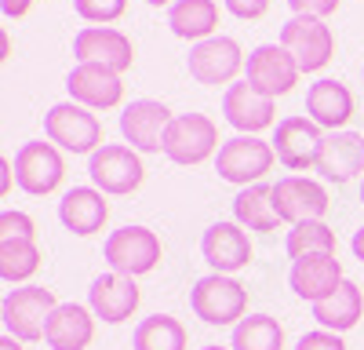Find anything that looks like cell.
I'll use <instances>...</instances> for the list:
<instances>
[{
	"mask_svg": "<svg viewBox=\"0 0 364 350\" xmlns=\"http://www.w3.org/2000/svg\"><path fill=\"white\" fill-rule=\"evenodd\" d=\"M233 223L255 233H273L281 226V216L273 208V183H255L245 186L233 197Z\"/></svg>",
	"mask_w": 364,
	"mask_h": 350,
	"instance_id": "4316f807",
	"label": "cell"
},
{
	"mask_svg": "<svg viewBox=\"0 0 364 350\" xmlns=\"http://www.w3.org/2000/svg\"><path fill=\"white\" fill-rule=\"evenodd\" d=\"M364 317V292L357 281H343L336 296L314 303V321L328 332H350Z\"/></svg>",
	"mask_w": 364,
	"mask_h": 350,
	"instance_id": "484cf974",
	"label": "cell"
},
{
	"mask_svg": "<svg viewBox=\"0 0 364 350\" xmlns=\"http://www.w3.org/2000/svg\"><path fill=\"white\" fill-rule=\"evenodd\" d=\"M273 161H277L273 142H266L259 135H233L223 142V150L215 157V171H219V179L245 190V186L262 183V175L273 168Z\"/></svg>",
	"mask_w": 364,
	"mask_h": 350,
	"instance_id": "52a82bcc",
	"label": "cell"
},
{
	"mask_svg": "<svg viewBox=\"0 0 364 350\" xmlns=\"http://www.w3.org/2000/svg\"><path fill=\"white\" fill-rule=\"evenodd\" d=\"M353 110H357V99L343 80L321 77L306 88V117L324 132H346Z\"/></svg>",
	"mask_w": 364,
	"mask_h": 350,
	"instance_id": "7402d4cb",
	"label": "cell"
},
{
	"mask_svg": "<svg viewBox=\"0 0 364 350\" xmlns=\"http://www.w3.org/2000/svg\"><path fill=\"white\" fill-rule=\"evenodd\" d=\"M95 314L84 303H58L55 314L48 317L44 343L51 350H87L95 339Z\"/></svg>",
	"mask_w": 364,
	"mask_h": 350,
	"instance_id": "cb8c5ba5",
	"label": "cell"
},
{
	"mask_svg": "<svg viewBox=\"0 0 364 350\" xmlns=\"http://www.w3.org/2000/svg\"><path fill=\"white\" fill-rule=\"evenodd\" d=\"M350 248H353V255L364 262V226H357L353 230V238H350Z\"/></svg>",
	"mask_w": 364,
	"mask_h": 350,
	"instance_id": "74e56055",
	"label": "cell"
},
{
	"mask_svg": "<svg viewBox=\"0 0 364 350\" xmlns=\"http://www.w3.org/2000/svg\"><path fill=\"white\" fill-rule=\"evenodd\" d=\"M29 8H33V0H0V11L8 18H22Z\"/></svg>",
	"mask_w": 364,
	"mask_h": 350,
	"instance_id": "8d00e7d4",
	"label": "cell"
},
{
	"mask_svg": "<svg viewBox=\"0 0 364 350\" xmlns=\"http://www.w3.org/2000/svg\"><path fill=\"white\" fill-rule=\"evenodd\" d=\"M142 4H149V8H171L175 0H142Z\"/></svg>",
	"mask_w": 364,
	"mask_h": 350,
	"instance_id": "60d3db41",
	"label": "cell"
},
{
	"mask_svg": "<svg viewBox=\"0 0 364 350\" xmlns=\"http://www.w3.org/2000/svg\"><path fill=\"white\" fill-rule=\"evenodd\" d=\"M77 63H99L113 73H128L135 66V44L117 26H84L73 37Z\"/></svg>",
	"mask_w": 364,
	"mask_h": 350,
	"instance_id": "9a60e30c",
	"label": "cell"
},
{
	"mask_svg": "<svg viewBox=\"0 0 364 350\" xmlns=\"http://www.w3.org/2000/svg\"><path fill=\"white\" fill-rule=\"evenodd\" d=\"M314 171H321L328 183H350L357 175H364V135L360 132H328L321 150H317V164Z\"/></svg>",
	"mask_w": 364,
	"mask_h": 350,
	"instance_id": "ffe728a7",
	"label": "cell"
},
{
	"mask_svg": "<svg viewBox=\"0 0 364 350\" xmlns=\"http://www.w3.org/2000/svg\"><path fill=\"white\" fill-rule=\"evenodd\" d=\"M200 350H230V346H200Z\"/></svg>",
	"mask_w": 364,
	"mask_h": 350,
	"instance_id": "b9f144b4",
	"label": "cell"
},
{
	"mask_svg": "<svg viewBox=\"0 0 364 350\" xmlns=\"http://www.w3.org/2000/svg\"><path fill=\"white\" fill-rule=\"evenodd\" d=\"M219 124L208 113H178L164 135V157L175 164H204L208 157H219Z\"/></svg>",
	"mask_w": 364,
	"mask_h": 350,
	"instance_id": "8992f818",
	"label": "cell"
},
{
	"mask_svg": "<svg viewBox=\"0 0 364 350\" xmlns=\"http://www.w3.org/2000/svg\"><path fill=\"white\" fill-rule=\"evenodd\" d=\"M245 51H240V44L233 37H211V41H200L190 48V77L197 84H208V88H219V84H233L237 73L245 70Z\"/></svg>",
	"mask_w": 364,
	"mask_h": 350,
	"instance_id": "4fadbf2b",
	"label": "cell"
},
{
	"mask_svg": "<svg viewBox=\"0 0 364 350\" xmlns=\"http://www.w3.org/2000/svg\"><path fill=\"white\" fill-rule=\"evenodd\" d=\"M132 346L135 350H186L190 346V336H186V329H182L178 317L154 314V317H142L139 325H135Z\"/></svg>",
	"mask_w": 364,
	"mask_h": 350,
	"instance_id": "83f0119b",
	"label": "cell"
},
{
	"mask_svg": "<svg viewBox=\"0 0 364 350\" xmlns=\"http://www.w3.org/2000/svg\"><path fill=\"white\" fill-rule=\"evenodd\" d=\"M73 8L84 22L91 26H109L117 18H124L128 11V0H73Z\"/></svg>",
	"mask_w": 364,
	"mask_h": 350,
	"instance_id": "1f68e13d",
	"label": "cell"
},
{
	"mask_svg": "<svg viewBox=\"0 0 364 350\" xmlns=\"http://www.w3.org/2000/svg\"><path fill=\"white\" fill-rule=\"evenodd\" d=\"M233 350H284V325L269 314H248L230 336Z\"/></svg>",
	"mask_w": 364,
	"mask_h": 350,
	"instance_id": "f1b7e54d",
	"label": "cell"
},
{
	"mask_svg": "<svg viewBox=\"0 0 364 350\" xmlns=\"http://www.w3.org/2000/svg\"><path fill=\"white\" fill-rule=\"evenodd\" d=\"M223 113H226V121H230L240 135H259V132H266V128H277V124H281V121H277V99L259 95L248 80L226 88Z\"/></svg>",
	"mask_w": 364,
	"mask_h": 350,
	"instance_id": "ac0fdd59",
	"label": "cell"
},
{
	"mask_svg": "<svg viewBox=\"0 0 364 350\" xmlns=\"http://www.w3.org/2000/svg\"><path fill=\"white\" fill-rule=\"evenodd\" d=\"M273 208H277L281 223H324L331 197L317 179H306V175H284V179L273 183Z\"/></svg>",
	"mask_w": 364,
	"mask_h": 350,
	"instance_id": "30bf717a",
	"label": "cell"
},
{
	"mask_svg": "<svg viewBox=\"0 0 364 350\" xmlns=\"http://www.w3.org/2000/svg\"><path fill=\"white\" fill-rule=\"evenodd\" d=\"M142 303V292L135 285V277H124V274H99L87 288V307L99 321L106 325H120V321H128Z\"/></svg>",
	"mask_w": 364,
	"mask_h": 350,
	"instance_id": "e0dca14e",
	"label": "cell"
},
{
	"mask_svg": "<svg viewBox=\"0 0 364 350\" xmlns=\"http://www.w3.org/2000/svg\"><path fill=\"white\" fill-rule=\"evenodd\" d=\"M55 307H58V299H55L51 288L22 285V288H11L4 296V303H0V321H4L8 336H15L18 343H41Z\"/></svg>",
	"mask_w": 364,
	"mask_h": 350,
	"instance_id": "7a4b0ae2",
	"label": "cell"
},
{
	"mask_svg": "<svg viewBox=\"0 0 364 350\" xmlns=\"http://www.w3.org/2000/svg\"><path fill=\"white\" fill-rule=\"evenodd\" d=\"M87 175H91V186L102 190L106 197H128L142 186L146 164H142V154L132 150V146L106 142L87 157Z\"/></svg>",
	"mask_w": 364,
	"mask_h": 350,
	"instance_id": "277c9868",
	"label": "cell"
},
{
	"mask_svg": "<svg viewBox=\"0 0 364 350\" xmlns=\"http://www.w3.org/2000/svg\"><path fill=\"white\" fill-rule=\"evenodd\" d=\"M66 179V161L63 150L55 142H22V150L15 154V183L29 197H48L63 186Z\"/></svg>",
	"mask_w": 364,
	"mask_h": 350,
	"instance_id": "9c48e42d",
	"label": "cell"
},
{
	"mask_svg": "<svg viewBox=\"0 0 364 350\" xmlns=\"http://www.w3.org/2000/svg\"><path fill=\"white\" fill-rule=\"evenodd\" d=\"M223 4H226V11H230L233 18H240V22H255V18H262V15L269 11L273 0H223Z\"/></svg>",
	"mask_w": 364,
	"mask_h": 350,
	"instance_id": "d590c367",
	"label": "cell"
},
{
	"mask_svg": "<svg viewBox=\"0 0 364 350\" xmlns=\"http://www.w3.org/2000/svg\"><path fill=\"white\" fill-rule=\"evenodd\" d=\"M299 73H302L299 63L281 44H259L248 55V63H245V80L255 88L259 95H266V99L288 95L291 88L299 84Z\"/></svg>",
	"mask_w": 364,
	"mask_h": 350,
	"instance_id": "8fae6325",
	"label": "cell"
},
{
	"mask_svg": "<svg viewBox=\"0 0 364 350\" xmlns=\"http://www.w3.org/2000/svg\"><path fill=\"white\" fill-rule=\"evenodd\" d=\"M11 175H15V168H11V161H0V190H11Z\"/></svg>",
	"mask_w": 364,
	"mask_h": 350,
	"instance_id": "f35d334b",
	"label": "cell"
},
{
	"mask_svg": "<svg viewBox=\"0 0 364 350\" xmlns=\"http://www.w3.org/2000/svg\"><path fill=\"white\" fill-rule=\"evenodd\" d=\"M37 241V223L29 219L26 212H11L4 208L0 212V241Z\"/></svg>",
	"mask_w": 364,
	"mask_h": 350,
	"instance_id": "d6a6232c",
	"label": "cell"
},
{
	"mask_svg": "<svg viewBox=\"0 0 364 350\" xmlns=\"http://www.w3.org/2000/svg\"><path fill=\"white\" fill-rule=\"evenodd\" d=\"M175 121L171 110L157 99H135L120 113V135L139 154H164V135Z\"/></svg>",
	"mask_w": 364,
	"mask_h": 350,
	"instance_id": "5bb4252c",
	"label": "cell"
},
{
	"mask_svg": "<svg viewBox=\"0 0 364 350\" xmlns=\"http://www.w3.org/2000/svg\"><path fill=\"white\" fill-rule=\"evenodd\" d=\"M106 219H109V201L95 186H73V190L63 193V201H58V223L70 233H77V238L99 233L106 226Z\"/></svg>",
	"mask_w": 364,
	"mask_h": 350,
	"instance_id": "603a6c76",
	"label": "cell"
},
{
	"mask_svg": "<svg viewBox=\"0 0 364 350\" xmlns=\"http://www.w3.org/2000/svg\"><path fill=\"white\" fill-rule=\"evenodd\" d=\"M343 0H288L291 15H306V18H328L339 11Z\"/></svg>",
	"mask_w": 364,
	"mask_h": 350,
	"instance_id": "e575fe53",
	"label": "cell"
},
{
	"mask_svg": "<svg viewBox=\"0 0 364 350\" xmlns=\"http://www.w3.org/2000/svg\"><path fill=\"white\" fill-rule=\"evenodd\" d=\"M284 248L295 259H306V255H336V230L328 223H299L288 230Z\"/></svg>",
	"mask_w": 364,
	"mask_h": 350,
	"instance_id": "4dcf8cb0",
	"label": "cell"
},
{
	"mask_svg": "<svg viewBox=\"0 0 364 350\" xmlns=\"http://www.w3.org/2000/svg\"><path fill=\"white\" fill-rule=\"evenodd\" d=\"M44 135H48V142H55L58 150H66V154H87L91 157L99 146H106L95 110H87L73 99L55 102L44 113Z\"/></svg>",
	"mask_w": 364,
	"mask_h": 350,
	"instance_id": "5b68a950",
	"label": "cell"
},
{
	"mask_svg": "<svg viewBox=\"0 0 364 350\" xmlns=\"http://www.w3.org/2000/svg\"><path fill=\"white\" fill-rule=\"evenodd\" d=\"M168 26L178 41H211L219 37V4L215 0H175L168 8Z\"/></svg>",
	"mask_w": 364,
	"mask_h": 350,
	"instance_id": "d4e9b609",
	"label": "cell"
},
{
	"mask_svg": "<svg viewBox=\"0 0 364 350\" xmlns=\"http://www.w3.org/2000/svg\"><path fill=\"white\" fill-rule=\"evenodd\" d=\"M66 92L73 102L87 110H113L124 99V80L120 73L99 66V63H77L66 77Z\"/></svg>",
	"mask_w": 364,
	"mask_h": 350,
	"instance_id": "d6986e66",
	"label": "cell"
},
{
	"mask_svg": "<svg viewBox=\"0 0 364 350\" xmlns=\"http://www.w3.org/2000/svg\"><path fill=\"white\" fill-rule=\"evenodd\" d=\"M41 259L37 241H0V277L8 285H22L41 270Z\"/></svg>",
	"mask_w": 364,
	"mask_h": 350,
	"instance_id": "f546056e",
	"label": "cell"
},
{
	"mask_svg": "<svg viewBox=\"0 0 364 350\" xmlns=\"http://www.w3.org/2000/svg\"><path fill=\"white\" fill-rule=\"evenodd\" d=\"M281 48H288V55L299 63L302 73H321L331 55H336V33L324 18H306V15H291L281 26Z\"/></svg>",
	"mask_w": 364,
	"mask_h": 350,
	"instance_id": "ba28073f",
	"label": "cell"
},
{
	"mask_svg": "<svg viewBox=\"0 0 364 350\" xmlns=\"http://www.w3.org/2000/svg\"><path fill=\"white\" fill-rule=\"evenodd\" d=\"M324 128L314 124L310 117L302 113H291L284 117V121L273 128V154H277V161L288 168V171H310L317 164V150L324 142Z\"/></svg>",
	"mask_w": 364,
	"mask_h": 350,
	"instance_id": "7c38bea8",
	"label": "cell"
},
{
	"mask_svg": "<svg viewBox=\"0 0 364 350\" xmlns=\"http://www.w3.org/2000/svg\"><path fill=\"white\" fill-rule=\"evenodd\" d=\"M102 259L109 262L113 274L124 277H142L154 274L164 259V245L149 226H120L113 230L106 245H102Z\"/></svg>",
	"mask_w": 364,
	"mask_h": 350,
	"instance_id": "3957f363",
	"label": "cell"
},
{
	"mask_svg": "<svg viewBox=\"0 0 364 350\" xmlns=\"http://www.w3.org/2000/svg\"><path fill=\"white\" fill-rule=\"evenodd\" d=\"M360 204H364V179H360Z\"/></svg>",
	"mask_w": 364,
	"mask_h": 350,
	"instance_id": "7bdbcfd3",
	"label": "cell"
},
{
	"mask_svg": "<svg viewBox=\"0 0 364 350\" xmlns=\"http://www.w3.org/2000/svg\"><path fill=\"white\" fill-rule=\"evenodd\" d=\"M343 262L336 255H306V259H295L291 270H288V285L299 299H306L310 307L336 296L339 285H343Z\"/></svg>",
	"mask_w": 364,
	"mask_h": 350,
	"instance_id": "44dd1931",
	"label": "cell"
},
{
	"mask_svg": "<svg viewBox=\"0 0 364 350\" xmlns=\"http://www.w3.org/2000/svg\"><path fill=\"white\" fill-rule=\"evenodd\" d=\"M200 255L211 267V274H237L255 259L252 238L240 223H211L200 238Z\"/></svg>",
	"mask_w": 364,
	"mask_h": 350,
	"instance_id": "2e32d148",
	"label": "cell"
},
{
	"mask_svg": "<svg viewBox=\"0 0 364 350\" xmlns=\"http://www.w3.org/2000/svg\"><path fill=\"white\" fill-rule=\"evenodd\" d=\"M190 307L204 325H240L248 317V288L233 274H208L190 288Z\"/></svg>",
	"mask_w": 364,
	"mask_h": 350,
	"instance_id": "6da1fadb",
	"label": "cell"
},
{
	"mask_svg": "<svg viewBox=\"0 0 364 350\" xmlns=\"http://www.w3.org/2000/svg\"><path fill=\"white\" fill-rule=\"evenodd\" d=\"M295 350H346L339 332H328V329H314V332H302Z\"/></svg>",
	"mask_w": 364,
	"mask_h": 350,
	"instance_id": "836d02e7",
	"label": "cell"
},
{
	"mask_svg": "<svg viewBox=\"0 0 364 350\" xmlns=\"http://www.w3.org/2000/svg\"><path fill=\"white\" fill-rule=\"evenodd\" d=\"M0 350H26V346H22L15 336H4V339H0Z\"/></svg>",
	"mask_w": 364,
	"mask_h": 350,
	"instance_id": "ab89813d",
	"label": "cell"
}]
</instances>
